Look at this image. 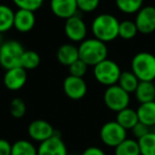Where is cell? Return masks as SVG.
I'll return each mask as SVG.
<instances>
[{"mask_svg": "<svg viewBox=\"0 0 155 155\" xmlns=\"http://www.w3.org/2000/svg\"><path fill=\"white\" fill-rule=\"evenodd\" d=\"M27 106L26 103L20 98H14L10 103V113L16 119H20L26 115Z\"/></svg>", "mask_w": 155, "mask_h": 155, "instance_id": "obj_28", "label": "cell"}, {"mask_svg": "<svg viewBox=\"0 0 155 155\" xmlns=\"http://www.w3.org/2000/svg\"><path fill=\"white\" fill-rule=\"evenodd\" d=\"M25 52V48L18 41L10 39L3 41L0 46V65L1 67L8 69L20 66L22 54Z\"/></svg>", "mask_w": 155, "mask_h": 155, "instance_id": "obj_4", "label": "cell"}, {"mask_svg": "<svg viewBox=\"0 0 155 155\" xmlns=\"http://www.w3.org/2000/svg\"><path fill=\"white\" fill-rule=\"evenodd\" d=\"M12 144L7 139L0 138V155H11Z\"/></svg>", "mask_w": 155, "mask_h": 155, "instance_id": "obj_33", "label": "cell"}, {"mask_svg": "<svg viewBox=\"0 0 155 155\" xmlns=\"http://www.w3.org/2000/svg\"><path fill=\"white\" fill-rule=\"evenodd\" d=\"M116 121L123 129L129 131V130L133 129L139 122V119H138V115L136 110H133L131 107H127L117 113Z\"/></svg>", "mask_w": 155, "mask_h": 155, "instance_id": "obj_18", "label": "cell"}, {"mask_svg": "<svg viewBox=\"0 0 155 155\" xmlns=\"http://www.w3.org/2000/svg\"><path fill=\"white\" fill-rule=\"evenodd\" d=\"M134 94L139 104L155 101V84L153 82H139Z\"/></svg>", "mask_w": 155, "mask_h": 155, "instance_id": "obj_19", "label": "cell"}, {"mask_svg": "<svg viewBox=\"0 0 155 155\" xmlns=\"http://www.w3.org/2000/svg\"><path fill=\"white\" fill-rule=\"evenodd\" d=\"M119 24L120 21L112 14H100L91 22V32L95 38L110 43L119 36Z\"/></svg>", "mask_w": 155, "mask_h": 155, "instance_id": "obj_1", "label": "cell"}, {"mask_svg": "<svg viewBox=\"0 0 155 155\" xmlns=\"http://www.w3.org/2000/svg\"><path fill=\"white\" fill-rule=\"evenodd\" d=\"M15 12L7 5H0V33H5L14 28Z\"/></svg>", "mask_w": 155, "mask_h": 155, "instance_id": "obj_20", "label": "cell"}, {"mask_svg": "<svg viewBox=\"0 0 155 155\" xmlns=\"http://www.w3.org/2000/svg\"><path fill=\"white\" fill-rule=\"evenodd\" d=\"M127 130L123 129L116 120L108 121L104 123L100 129V138L106 147L115 149L119 143L127 138Z\"/></svg>", "mask_w": 155, "mask_h": 155, "instance_id": "obj_7", "label": "cell"}, {"mask_svg": "<svg viewBox=\"0 0 155 155\" xmlns=\"http://www.w3.org/2000/svg\"><path fill=\"white\" fill-rule=\"evenodd\" d=\"M37 155H68V151L61 136L55 134L39 143L37 147Z\"/></svg>", "mask_w": 155, "mask_h": 155, "instance_id": "obj_12", "label": "cell"}, {"mask_svg": "<svg viewBox=\"0 0 155 155\" xmlns=\"http://www.w3.org/2000/svg\"><path fill=\"white\" fill-rule=\"evenodd\" d=\"M137 141L139 144L140 155H155V131L151 130L150 133Z\"/></svg>", "mask_w": 155, "mask_h": 155, "instance_id": "obj_24", "label": "cell"}, {"mask_svg": "<svg viewBox=\"0 0 155 155\" xmlns=\"http://www.w3.org/2000/svg\"><path fill=\"white\" fill-rule=\"evenodd\" d=\"M151 130L152 129L149 127L148 125L143 124V123H141V122H138L137 124H136L135 127L131 130V131H132V133H133L134 137L138 140L141 137H143V136H146L148 133H150Z\"/></svg>", "mask_w": 155, "mask_h": 155, "instance_id": "obj_32", "label": "cell"}, {"mask_svg": "<svg viewBox=\"0 0 155 155\" xmlns=\"http://www.w3.org/2000/svg\"><path fill=\"white\" fill-rule=\"evenodd\" d=\"M68 68H69V73H70V75L78 77V78H83L86 74L88 66H87L82 60L79 58V60H77L74 63H72Z\"/></svg>", "mask_w": 155, "mask_h": 155, "instance_id": "obj_30", "label": "cell"}, {"mask_svg": "<svg viewBox=\"0 0 155 155\" xmlns=\"http://www.w3.org/2000/svg\"><path fill=\"white\" fill-rule=\"evenodd\" d=\"M81 155H106L105 152L99 147H88L86 148Z\"/></svg>", "mask_w": 155, "mask_h": 155, "instance_id": "obj_34", "label": "cell"}, {"mask_svg": "<svg viewBox=\"0 0 155 155\" xmlns=\"http://www.w3.org/2000/svg\"><path fill=\"white\" fill-rule=\"evenodd\" d=\"M135 24L138 32L148 35L155 31V7L146 5L136 13Z\"/></svg>", "mask_w": 155, "mask_h": 155, "instance_id": "obj_9", "label": "cell"}, {"mask_svg": "<svg viewBox=\"0 0 155 155\" xmlns=\"http://www.w3.org/2000/svg\"><path fill=\"white\" fill-rule=\"evenodd\" d=\"M3 44V38H2V34H1V33H0V46L2 45Z\"/></svg>", "mask_w": 155, "mask_h": 155, "instance_id": "obj_35", "label": "cell"}, {"mask_svg": "<svg viewBox=\"0 0 155 155\" xmlns=\"http://www.w3.org/2000/svg\"><path fill=\"white\" fill-rule=\"evenodd\" d=\"M115 3L124 14H136L143 7V0H115Z\"/></svg>", "mask_w": 155, "mask_h": 155, "instance_id": "obj_26", "label": "cell"}, {"mask_svg": "<svg viewBox=\"0 0 155 155\" xmlns=\"http://www.w3.org/2000/svg\"><path fill=\"white\" fill-rule=\"evenodd\" d=\"M50 9L54 16L62 19H68L77 15V0H50Z\"/></svg>", "mask_w": 155, "mask_h": 155, "instance_id": "obj_14", "label": "cell"}, {"mask_svg": "<svg viewBox=\"0 0 155 155\" xmlns=\"http://www.w3.org/2000/svg\"><path fill=\"white\" fill-rule=\"evenodd\" d=\"M41 64V56L34 50H25L20 61V67L26 70H32L39 66Z\"/></svg>", "mask_w": 155, "mask_h": 155, "instance_id": "obj_25", "label": "cell"}, {"mask_svg": "<svg viewBox=\"0 0 155 155\" xmlns=\"http://www.w3.org/2000/svg\"><path fill=\"white\" fill-rule=\"evenodd\" d=\"M79 58L87 66L95 67L97 64L107 58L108 50L105 43L97 38H85L79 47Z\"/></svg>", "mask_w": 155, "mask_h": 155, "instance_id": "obj_2", "label": "cell"}, {"mask_svg": "<svg viewBox=\"0 0 155 155\" xmlns=\"http://www.w3.org/2000/svg\"><path fill=\"white\" fill-rule=\"evenodd\" d=\"M12 1L18 9L35 12L43 7L45 0H12Z\"/></svg>", "mask_w": 155, "mask_h": 155, "instance_id": "obj_29", "label": "cell"}, {"mask_svg": "<svg viewBox=\"0 0 155 155\" xmlns=\"http://www.w3.org/2000/svg\"><path fill=\"white\" fill-rule=\"evenodd\" d=\"M64 32L69 41L81 43L86 38L87 26L81 16L74 15L65 20Z\"/></svg>", "mask_w": 155, "mask_h": 155, "instance_id": "obj_8", "label": "cell"}, {"mask_svg": "<svg viewBox=\"0 0 155 155\" xmlns=\"http://www.w3.org/2000/svg\"><path fill=\"white\" fill-rule=\"evenodd\" d=\"M121 69L116 62L106 58L101 63L94 67V75L95 79L104 86L108 87L112 85H116L118 83L121 74Z\"/></svg>", "mask_w": 155, "mask_h": 155, "instance_id": "obj_5", "label": "cell"}, {"mask_svg": "<svg viewBox=\"0 0 155 155\" xmlns=\"http://www.w3.org/2000/svg\"><path fill=\"white\" fill-rule=\"evenodd\" d=\"M64 94L71 100H80L87 93V84L83 78L73 77L69 74L63 82Z\"/></svg>", "mask_w": 155, "mask_h": 155, "instance_id": "obj_10", "label": "cell"}, {"mask_svg": "<svg viewBox=\"0 0 155 155\" xmlns=\"http://www.w3.org/2000/svg\"><path fill=\"white\" fill-rule=\"evenodd\" d=\"M56 58L62 65L69 67L79 60V49L72 44H64L56 51Z\"/></svg>", "mask_w": 155, "mask_h": 155, "instance_id": "obj_16", "label": "cell"}, {"mask_svg": "<svg viewBox=\"0 0 155 155\" xmlns=\"http://www.w3.org/2000/svg\"><path fill=\"white\" fill-rule=\"evenodd\" d=\"M139 122L153 129L155 127V101L139 104L136 110Z\"/></svg>", "mask_w": 155, "mask_h": 155, "instance_id": "obj_17", "label": "cell"}, {"mask_svg": "<svg viewBox=\"0 0 155 155\" xmlns=\"http://www.w3.org/2000/svg\"><path fill=\"white\" fill-rule=\"evenodd\" d=\"M27 82V70L22 67H14V68L5 70L3 77V84L10 91H19L25 86Z\"/></svg>", "mask_w": 155, "mask_h": 155, "instance_id": "obj_13", "label": "cell"}, {"mask_svg": "<svg viewBox=\"0 0 155 155\" xmlns=\"http://www.w3.org/2000/svg\"><path fill=\"white\" fill-rule=\"evenodd\" d=\"M78 10L84 13L96 11L100 5V0H77Z\"/></svg>", "mask_w": 155, "mask_h": 155, "instance_id": "obj_31", "label": "cell"}, {"mask_svg": "<svg viewBox=\"0 0 155 155\" xmlns=\"http://www.w3.org/2000/svg\"><path fill=\"white\" fill-rule=\"evenodd\" d=\"M114 155H140L137 139L127 138L114 149Z\"/></svg>", "mask_w": 155, "mask_h": 155, "instance_id": "obj_21", "label": "cell"}, {"mask_svg": "<svg viewBox=\"0 0 155 155\" xmlns=\"http://www.w3.org/2000/svg\"><path fill=\"white\" fill-rule=\"evenodd\" d=\"M68 155H78V154H68Z\"/></svg>", "mask_w": 155, "mask_h": 155, "instance_id": "obj_36", "label": "cell"}, {"mask_svg": "<svg viewBox=\"0 0 155 155\" xmlns=\"http://www.w3.org/2000/svg\"><path fill=\"white\" fill-rule=\"evenodd\" d=\"M138 29L133 20H122L119 24V37L122 39H132L137 35Z\"/></svg>", "mask_w": 155, "mask_h": 155, "instance_id": "obj_27", "label": "cell"}, {"mask_svg": "<svg viewBox=\"0 0 155 155\" xmlns=\"http://www.w3.org/2000/svg\"><path fill=\"white\" fill-rule=\"evenodd\" d=\"M36 18L32 11L18 9L14 16V28L20 33H28L34 28Z\"/></svg>", "mask_w": 155, "mask_h": 155, "instance_id": "obj_15", "label": "cell"}, {"mask_svg": "<svg viewBox=\"0 0 155 155\" xmlns=\"http://www.w3.org/2000/svg\"><path fill=\"white\" fill-rule=\"evenodd\" d=\"M55 130L51 123L43 119L33 120L28 127V135L32 140L37 142H43L55 135Z\"/></svg>", "mask_w": 155, "mask_h": 155, "instance_id": "obj_11", "label": "cell"}, {"mask_svg": "<svg viewBox=\"0 0 155 155\" xmlns=\"http://www.w3.org/2000/svg\"><path fill=\"white\" fill-rule=\"evenodd\" d=\"M103 100L108 110L118 113L129 107L131 99H130V94L123 91L118 84H116L106 88V91H104Z\"/></svg>", "mask_w": 155, "mask_h": 155, "instance_id": "obj_6", "label": "cell"}, {"mask_svg": "<svg viewBox=\"0 0 155 155\" xmlns=\"http://www.w3.org/2000/svg\"><path fill=\"white\" fill-rule=\"evenodd\" d=\"M11 155H37V148L30 140L19 139L12 144Z\"/></svg>", "mask_w": 155, "mask_h": 155, "instance_id": "obj_23", "label": "cell"}, {"mask_svg": "<svg viewBox=\"0 0 155 155\" xmlns=\"http://www.w3.org/2000/svg\"><path fill=\"white\" fill-rule=\"evenodd\" d=\"M131 71L140 82L155 80V55L150 52H138L131 62Z\"/></svg>", "mask_w": 155, "mask_h": 155, "instance_id": "obj_3", "label": "cell"}, {"mask_svg": "<svg viewBox=\"0 0 155 155\" xmlns=\"http://www.w3.org/2000/svg\"><path fill=\"white\" fill-rule=\"evenodd\" d=\"M139 82L140 81L138 80L137 77H136L132 71H122L117 84H118L123 91H127V93L132 94V93H135Z\"/></svg>", "mask_w": 155, "mask_h": 155, "instance_id": "obj_22", "label": "cell"}]
</instances>
